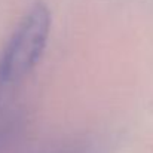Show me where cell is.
I'll return each instance as SVG.
<instances>
[{
    "instance_id": "7a4b0ae2",
    "label": "cell",
    "mask_w": 153,
    "mask_h": 153,
    "mask_svg": "<svg viewBox=\"0 0 153 153\" xmlns=\"http://www.w3.org/2000/svg\"><path fill=\"white\" fill-rule=\"evenodd\" d=\"M110 141L97 132H71L45 140L24 153H108Z\"/></svg>"
},
{
    "instance_id": "6da1fadb",
    "label": "cell",
    "mask_w": 153,
    "mask_h": 153,
    "mask_svg": "<svg viewBox=\"0 0 153 153\" xmlns=\"http://www.w3.org/2000/svg\"><path fill=\"white\" fill-rule=\"evenodd\" d=\"M51 10L34 0L22 13L0 51V110L10 105L15 89L40 59L51 31Z\"/></svg>"
},
{
    "instance_id": "3957f363",
    "label": "cell",
    "mask_w": 153,
    "mask_h": 153,
    "mask_svg": "<svg viewBox=\"0 0 153 153\" xmlns=\"http://www.w3.org/2000/svg\"><path fill=\"white\" fill-rule=\"evenodd\" d=\"M24 126L25 116L19 107L7 105L0 110V153L10 152L22 137Z\"/></svg>"
}]
</instances>
